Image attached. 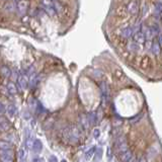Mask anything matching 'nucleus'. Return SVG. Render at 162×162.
Instances as JSON below:
<instances>
[{
  "mask_svg": "<svg viewBox=\"0 0 162 162\" xmlns=\"http://www.w3.org/2000/svg\"><path fill=\"white\" fill-rule=\"evenodd\" d=\"M0 157L2 162H14V153L12 149L9 150H1L0 152Z\"/></svg>",
  "mask_w": 162,
  "mask_h": 162,
  "instance_id": "nucleus-1",
  "label": "nucleus"
},
{
  "mask_svg": "<svg viewBox=\"0 0 162 162\" xmlns=\"http://www.w3.org/2000/svg\"><path fill=\"white\" fill-rule=\"evenodd\" d=\"M42 5L44 9L47 11V13L50 14L51 16H54L56 13V8H55V3L52 2V0H42Z\"/></svg>",
  "mask_w": 162,
  "mask_h": 162,
  "instance_id": "nucleus-2",
  "label": "nucleus"
},
{
  "mask_svg": "<svg viewBox=\"0 0 162 162\" xmlns=\"http://www.w3.org/2000/svg\"><path fill=\"white\" fill-rule=\"evenodd\" d=\"M16 9H17V12H18V14L20 16L25 15L28 12V0H20V1L17 2Z\"/></svg>",
  "mask_w": 162,
  "mask_h": 162,
  "instance_id": "nucleus-3",
  "label": "nucleus"
},
{
  "mask_svg": "<svg viewBox=\"0 0 162 162\" xmlns=\"http://www.w3.org/2000/svg\"><path fill=\"white\" fill-rule=\"evenodd\" d=\"M115 149H117L118 155L122 154L123 152L127 151V150H129L128 145H127V141H126L125 138H120L117 141V143H115Z\"/></svg>",
  "mask_w": 162,
  "mask_h": 162,
  "instance_id": "nucleus-4",
  "label": "nucleus"
},
{
  "mask_svg": "<svg viewBox=\"0 0 162 162\" xmlns=\"http://www.w3.org/2000/svg\"><path fill=\"white\" fill-rule=\"evenodd\" d=\"M17 83H18V86L21 90H24L25 88L28 87V85L30 84V79H28V75L21 74L19 75L18 78H17Z\"/></svg>",
  "mask_w": 162,
  "mask_h": 162,
  "instance_id": "nucleus-5",
  "label": "nucleus"
},
{
  "mask_svg": "<svg viewBox=\"0 0 162 162\" xmlns=\"http://www.w3.org/2000/svg\"><path fill=\"white\" fill-rule=\"evenodd\" d=\"M133 34H134V28L132 27H127L122 30V37L124 39H130L133 36Z\"/></svg>",
  "mask_w": 162,
  "mask_h": 162,
  "instance_id": "nucleus-6",
  "label": "nucleus"
},
{
  "mask_svg": "<svg viewBox=\"0 0 162 162\" xmlns=\"http://www.w3.org/2000/svg\"><path fill=\"white\" fill-rule=\"evenodd\" d=\"M132 157H133V153L131 150H127V151L120 154V158L123 162H129L132 159Z\"/></svg>",
  "mask_w": 162,
  "mask_h": 162,
  "instance_id": "nucleus-7",
  "label": "nucleus"
},
{
  "mask_svg": "<svg viewBox=\"0 0 162 162\" xmlns=\"http://www.w3.org/2000/svg\"><path fill=\"white\" fill-rule=\"evenodd\" d=\"M127 10H128L129 13L131 14H136L138 12V4L137 2L135 1H132L130 2V3L127 5Z\"/></svg>",
  "mask_w": 162,
  "mask_h": 162,
  "instance_id": "nucleus-8",
  "label": "nucleus"
},
{
  "mask_svg": "<svg viewBox=\"0 0 162 162\" xmlns=\"http://www.w3.org/2000/svg\"><path fill=\"white\" fill-rule=\"evenodd\" d=\"M9 127H10L9 122H8V120H6V118L2 115L1 118H0V128H1L2 131L5 132V131H7V130L9 129Z\"/></svg>",
  "mask_w": 162,
  "mask_h": 162,
  "instance_id": "nucleus-9",
  "label": "nucleus"
},
{
  "mask_svg": "<svg viewBox=\"0 0 162 162\" xmlns=\"http://www.w3.org/2000/svg\"><path fill=\"white\" fill-rule=\"evenodd\" d=\"M42 149H43V144H42V142H40V140H34V146H33V151L34 153H40L42 152Z\"/></svg>",
  "mask_w": 162,
  "mask_h": 162,
  "instance_id": "nucleus-10",
  "label": "nucleus"
},
{
  "mask_svg": "<svg viewBox=\"0 0 162 162\" xmlns=\"http://www.w3.org/2000/svg\"><path fill=\"white\" fill-rule=\"evenodd\" d=\"M145 34L144 33H142V31H138V33H135L134 34V40L137 43H144L145 42Z\"/></svg>",
  "mask_w": 162,
  "mask_h": 162,
  "instance_id": "nucleus-11",
  "label": "nucleus"
},
{
  "mask_svg": "<svg viewBox=\"0 0 162 162\" xmlns=\"http://www.w3.org/2000/svg\"><path fill=\"white\" fill-rule=\"evenodd\" d=\"M6 89H7V92L10 94H16L17 93V87L16 85L14 84L13 82H8L7 85H6Z\"/></svg>",
  "mask_w": 162,
  "mask_h": 162,
  "instance_id": "nucleus-12",
  "label": "nucleus"
},
{
  "mask_svg": "<svg viewBox=\"0 0 162 162\" xmlns=\"http://www.w3.org/2000/svg\"><path fill=\"white\" fill-rule=\"evenodd\" d=\"M87 121H88V124L91 126H94L95 124L97 123V115L95 112H90L87 117Z\"/></svg>",
  "mask_w": 162,
  "mask_h": 162,
  "instance_id": "nucleus-13",
  "label": "nucleus"
},
{
  "mask_svg": "<svg viewBox=\"0 0 162 162\" xmlns=\"http://www.w3.org/2000/svg\"><path fill=\"white\" fill-rule=\"evenodd\" d=\"M11 73H12V71L10 70V68L8 66H2L1 67V74L3 75V77L9 78L11 77Z\"/></svg>",
  "mask_w": 162,
  "mask_h": 162,
  "instance_id": "nucleus-14",
  "label": "nucleus"
},
{
  "mask_svg": "<svg viewBox=\"0 0 162 162\" xmlns=\"http://www.w3.org/2000/svg\"><path fill=\"white\" fill-rule=\"evenodd\" d=\"M151 51H152V53L154 55H159V54H160V44H159V42H153L152 43Z\"/></svg>",
  "mask_w": 162,
  "mask_h": 162,
  "instance_id": "nucleus-15",
  "label": "nucleus"
},
{
  "mask_svg": "<svg viewBox=\"0 0 162 162\" xmlns=\"http://www.w3.org/2000/svg\"><path fill=\"white\" fill-rule=\"evenodd\" d=\"M100 89H101V92H102V96L108 98L109 97V89H108V85H106L105 82H101Z\"/></svg>",
  "mask_w": 162,
  "mask_h": 162,
  "instance_id": "nucleus-16",
  "label": "nucleus"
},
{
  "mask_svg": "<svg viewBox=\"0 0 162 162\" xmlns=\"http://www.w3.org/2000/svg\"><path fill=\"white\" fill-rule=\"evenodd\" d=\"M6 112L9 117H14V115L16 114V108L13 105H9L6 108Z\"/></svg>",
  "mask_w": 162,
  "mask_h": 162,
  "instance_id": "nucleus-17",
  "label": "nucleus"
},
{
  "mask_svg": "<svg viewBox=\"0 0 162 162\" xmlns=\"http://www.w3.org/2000/svg\"><path fill=\"white\" fill-rule=\"evenodd\" d=\"M0 148L1 150H9V149H12V145L10 143H8L6 141H0Z\"/></svg>",
  "mask_w": 162,
  "mask_h": 162,
  "instance_id": "nucleus-18",
  "label": "nucleus"
},
{
  "mask_svg": "<svg viewBox=\"0 0 162 162\" xmlns=\"http://www.w3.org/2000/svg\"><path fill=\"white\" fill-rule=\"evenodd\" d=\"M144 34H145L146 39L148 40H151L153 39V37H154V34H153L151 28H146L145 31H144Z\"/></svg>",
  "mask_w": 162,
  "mask_h": 162,
  "instance_id": "nucleus-19",
  "label": "nucleus"
},
{
  "mask_svg": "<svg viewBox=\"0 0 162 162\" xmlns=\"http://www.w3.org/2000/svg\"><path fill=\"white\" fill-rule=\"evenodd\" d=\"M95 151H96V149H95L94 147H91L90 149L86 151V153H85V158L87 159V160H88V159H90V158L92 157V156L94 155Z\"/></svg>",
  "mask_w": 162,
  "mask_h": 162,
  "instance_id": "nucleus-20",
  "label": "nucleus"
},
{
  "mask_svg": "<svg viewBox=\"0 0 162 162\" xmlns=\"http://www.w3.org/2000/svg\"><path fill=\"white\" fill-rule=\"evenodd\" d=\"M129 50L131 52H137L139 50V45L137 42H133V43H130L129 44Z\"/></svg>",
  "mask_w": 162,
  "mask_h": 162,
  "instance_id": "nucleus-21",
  "label": "nucleus"
},
{
  "mask_svg": "<svg viewBox=\"0 0 162 162\" xmlns=\"http://www.w3.org/2000/svg\"><path fill=\"white\" fill-rule=\"evenodd\" d=\"M15 9V6H14V4L12 2H9V3H7L5 5V10L6 11H9V12H12V11Z\"/></svg>",
  "mask_w": 162,
  "mask_h": 162,
  "instance_id": "nucleus-22",
  "label": "nucleus"
},
{
  "mask_svg": "<svg viewBox=\"0 0 162 162\" xmlns=\"http://www.w3.org/2000/svg\"><path fill=\"white\" fill-rule=\"evenodd\" d=\"M95 160L96 161H99L100 159H101V157H102V149L101 148H98L97 150H96V153H95Z\"/></svg>",
  "mask_w": 162,
  "mask_h": 162,
  "instance_id": "nucleus-23",
  "label": "nucleus"
},
{
  "mask_svg": "<svg viewBox=\"0 0 162 162\" xmlns=\"http://www.w3.org/2000/svg\"><path fill=\"white\" fill-rule=\"evenodd\" d=\"M34 142V141H33V139H31V138H28V139H27V141H25V145L28 146V148L33 149Z\"/></svg>",
  "mask_w": 162,
  "mask_h": 162,
  "instance_id": "nucleus-24",
  "label": "nucleus"
},
{
  "mask_svg": "<svg viewBox=\"0 0 162 162\" xmlns=\"http://www.w3.org/2000/svg\"><path fill=\"white\" fill-rule=\"evenodd\" d=\"M100 136V131H99V129H94L93 130V137L94 139H97L98 137Z\"/></svg>",
  "mask_w": 162,
  "mask_h": 162,
  "instance_id": "nucleus-25",
  "label": "nucleus"
},
{
  "mask_svg": "<svg viewBox=\"0 0 162 162\" xmlns=\"http://www.w3.org/2000/svg\"><path fill=\"white\" fill-rule=\"evenodd\" d=\"M49 162H58V159H57L56 156L51 155L50 158H49Z\"/></svg>",
  "mask_w": 162,
  "mask_h": 162,
  "instance_id": "nucleus-26",
  "label": "nucleus"
},
{
  "mask_svg": "<svg viewBox=\"0 0 162 162\" xmlns=\"http://www.w3.org/2000/svg\"><path fill=\"white\" fill-rule=\"evenodd\" d=\"M158 42H159V44L162 45V31H160V33L158 34Z\"/></svg>",
  "mask_w": 162,
  "mask_h": 162,
  "instance_id": "nucleus-27",
  "label": "nucleus"
},
{
  "mask_svg": "<svg viewBox=\"0 0 162 162\" xmlns=\"http://www.w3.org/2000/svg\"><path fill=\"white\" fill-rule=\"evenodd\" d=\"M5 112V106L3 103H1V115H4Z\"/></svg>",
  "mask_w": 162,
  "mask_h": 162,
  "instance_id": "nucleus-28",
  "label": "nucleus"
},
{
  "mask_svg": "<svg viewBox=\"0 0 162 162\" xmlns=\"http://www.w3.org/2000/svg\"><path fill=\"white\" fill-rule=\"evenodd\" d=\"M136 162H147V160L144 157H141L140 159H139V160H137Z\"/></svg>",
  "mask_w": 162,
  "mask_h": 162,
  "instance_id": "nucleus-29",
  "label": "nucleus"
},
{
  "mask_svg": "<svg viewBox=\"0 0 162 162\" xmlns=\"http://www.w3.org/2000/svg\"><path fill=\"white\" fill-rule=\"evenodd\" d=\"M31 162H42V161H40V158H34L33 161H31Z\"/></svg>",
  "mask_w": 162,
  "mask_h": 162,
  "instance_id": "nucleus-30",
  "label": "nucleus"
},
{
  "mask_svg": "<svg viewBox=\"0 0 162 162\" xmlns=\"http://www.w3.org/2000/svg\"><path fill=\"white\" fill-rule=\"evenodd\" d=\"M13 1H14V2H16V1L18 2V1H20V0H13Z\"/></svg>",
  "mask_w": 162,
  "mask_h": 162,
  "instance_id": "nucleus-31",
  "label": "nucleus"
},
{
  "mask_svg": "<svg viewBox=\"0 0 162 162\" xmlns=\"http://www.w3.org/2000/svg\"><path fill=\"white\" fill-rule=\"evenodd\" d=\"M62 162H66V161L65 160H62Z\"/></svg>",
  "mask_w": 162,
  "mask_h": 162,
  "instance_id": "nucleus-32",
  "label": "nucleus"
},
{
  "mask_svg": "<svg viewBox=\"0 0 162 162\" xmlns=\"http://www.w3.org/2000/svg\"><path fill=\"white\" fill-rule=\"evenodd\" d=\"M55 1H56V0H55Z\"/></svg>",
  "mask_w": 162,
  "mask_h": 162,
  "instance_id": "nucleus-33",
  "label": "nucleus"
}]
</instances>
